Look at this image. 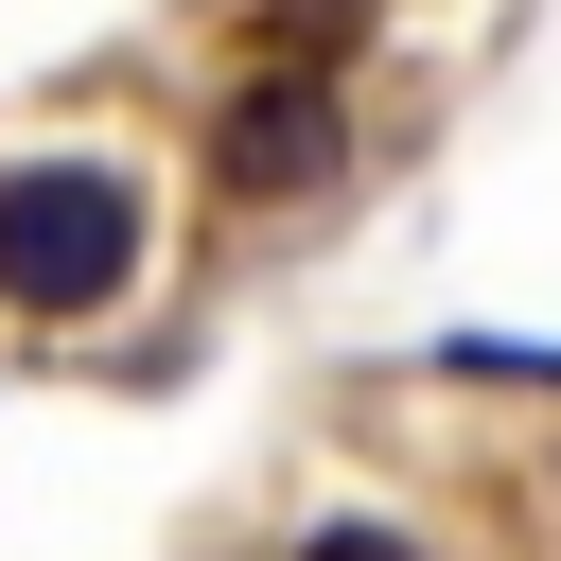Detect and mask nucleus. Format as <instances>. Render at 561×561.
I'll use <instances>...</instances> for the list:
<instances>
[{
	"label": "nucleus",
	"instance_id": "obj_1",
	"mask_svg": "<svg viewBox=\"0 0 561 561\" xmlns=\"http://www.w3.org/2000/svg\"><path fill=\"white\" fill-rule=\"evenodd\" d=\"M140 280V193L105 158H18L0 175V298L18 316H105Z\"/></svg>",
	"mask_w": 561,
	"mask_h": 561
},
{
	"label": "nucleus",
	"instance_id": "obj_2",
	"mask_svg": "<svg viewBox=\"0 0 561 561\" xmlns=\"http://www.w3.org/2000/svg\"><path fill=\"white\" fill-rule=\"evenodd\" d=\"M333 140H351V105L316 88V70H263V88H228V123H210V193H316L333 175Z\"/></svg>",
	"mask_w": 561,
	"mask_h": 561
},
{
	"label": "nucleus",
	"instance_id": "obj_3",
	"mask_svg": "<svg viewBox=\"0 0 561 561\" xmlns=\"http://www.w3.org/2000/svg\"><path fill=\"white\" fill-rule=\"evenodd\" d=\"M298 561H421V543H403V526H316Z\"/></svg>",
	"mask_w": 561,
	"mask_h": 561
}]
</instances>
